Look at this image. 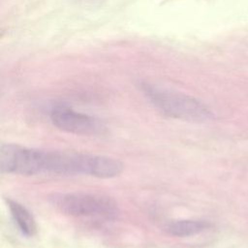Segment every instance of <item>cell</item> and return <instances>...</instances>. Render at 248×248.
<instances>
[{
  "instance_id": "6da1fadb",
  "label": "cell",
  "mask_w": 248,
  "mask_h": 248,
  "mask_svg": "<svg viewBox=\"0 0 248 248\" xmlns=\"http://www.w3.org/2000/svg\"><path fill=\"white\" fill-rule=\"evenodd\" d=\"M123 170V164L112 157L81 152L44 150L43 173L89 175L113 178Z\"/></svg>"
},
{
  "instance_id": "7a4b0ae2",
  "label": "cell",
  "mask_w": 248,
  "mask_h": 248,
  "mask_svg": "<svg viewBox=\"0 0 248 248\" xmlns=\"http://www.w3.org/2000/svg\"><path fill=\"white\" fill-rule=\"evenodd\" d=\"M140 89L148 101L168 117L189 122H205L214 117L210 108L193 96L150 82H142Z\"/></svg>"
},
{
  "instance_id": "3957f363",
  "label": "cell",
  "mask_w": 248,
  "mask_h": 248,
  "mask_svg": "<svg viewBox=\"0 0 248 248\" xmlns=\"http://www.w3.org/2000/svg\"><path fill=\"white\" fill-rule=\"evenodd\" d=\"M49 202L63 214L102 220H113L118 214L116 202L110 198L87 192L56 193Z\"/></svg>"
},
{
  "instance_id": "277c9868",
  "label": "cell",
  "mask_w": 248,
  "mask_h": 248,
  "mask_svg": "<svg viewBox=\"0 0 248 248\" xmlns=\"http://www.w3.org/2000/svg\"><path fill=\"white\" fill-rule=\"evenodd\" d=\"M44 150L15 143L0 146V170L2 173L36 175L43 173Z\"/></svg>"
},
{
  "instance_id": "5b68a950",
  "label": "cell",
  "mask_w": 248,
  "mask_h": 248,
  "mask_svg": "<svg viewBox=\"0 0 248 248\" xmlns=\"http://www.w3.org/2000/svg\"><path fill=\"white\" fill-rule=\"evenodd\" d=\"M49 118L57 129L74 135L96 136L103 134L106 129L98 118L64 105L53 107L49 112Z\"/></svg>"
},
{
  "instance_id": "8992f818",
  "label": "cell",
  "mask_w": 248,
  "mask_h": 248,
  "mask_svg": "<svg viewBox=\"0 0 248 248\" xmlns=\"http://www.w3.org/2000/svg\"><path fill=\"white\" fill-rule=\"evenodd\" d=\"M12 219L20 233L25 237H32L37 232V224L32 213L18 202L6 199Z\"/></svg>"
},
{
  "instance_id": "52a82bcc",
  "label": "cell",
  "mask_w": 248,
  "mask_h": 248,
  "mask_svg": "<svg viewBox=\"0 0 248 248\" xmlns=\"http://www.w3.org/2000/svg\"><path fill=\"white\" fill-rule=\"evenodd\" d=\"M211 224L200 219H177L171 220L165 225V232L175 237H188L199 234L209 229Z\"/></svg>"
}]
</instances>
